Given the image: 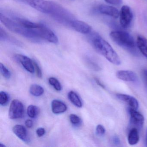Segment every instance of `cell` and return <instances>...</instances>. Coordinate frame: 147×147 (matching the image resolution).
<instances>
[{
	"label": "cell",
	"mask_w": 147,
	"mask_h": 147,
	"mask_svg": "<svg viewBox=\"0 0 147 147\" xmlns=\"http://www.w3.org/2000/svg\"><path fill=\"white\" fill-rule=\"evenodd\" d=\"M88 35L89 42L98 53L114 65L121 64V61L119 56L108 42L97 32L92 31Z\"/></svg>",
	"instance_id": "1"
},
{
	"label": "cell",
	"mask_w": 147,
	"mask_h": 147,
	"mask_svg": "<svg viewBox=\"0 0 147 147\" xmlns=\"http://www.w3.org/2000/svg\"><path fill=\"white\" fill-rule=\"evenodd\" d=\"M0 20L8 30L23 36L31 41L37 43L43 41L38 36L37 30L38 27L32 29L26 28L11 16H7L1 12L0 13Z\"/></svg>",
	"instance_id": "2"
},
{
	"label": "cell",
	"mask_w": 147,
	"mask_h": 147,
	"mask_svg": "<svg viewBox=\"0 0 147 147\" xmlns=\"http://www.w3.org/2000/svg\"><path fill=\"white\" fill-rule=\"evenodd\" d=\"M109 35L111 40L118 46L129 51H135L136 43L129 33L123 31H113Z\"/></svg>",
	"instance_id": "3"
},
{
	"label": "cell",
	"mask_w": 147,
	"mask_h": 147,
	"mask_svg": "<svg viewBox=\"0 0 147 147\" xmlns=\"http://www.w3.org/2000/svg\"><path fill=\"white\" fill-rule=\"evenodd\" d=\"M50 15L60 24L68 26H70L72 21L75 20L70 12L57 3Z\"/></svg>",
	"instance_id": "4"
},
{
	"label": "cell",
	"mask_w": 147,
	"mask_h": 147,
	"mask_svg": "<svg viewBox=\"0 0 147 147\" xmlns=\"http://www.w3.org/2000/svg\"><path fill=\"white\" fill-rule=\"evenodd\" d=\"M31 7L36 10L46 14L50 15L55 3L46 0H26Z\"/></svg>",
	"instance_id": "5"
},
{
	"label": "cell",
	"mask_w": 147,
	"mask_h": 147,
	"mask_svg": "<svg viewBox=\"0 0 147 147\" xmlns=\"http://www.w3.org/2000/svg\"><path fill=\"white\" fill-rule=\"evenodd\" d=\"M119 23L123 28H128L132 23L133 14L129 7L127 5L123 6L119 11Z\"/></svg>",
	"instance_id": "6"
},
{
	"label": "cell",
	"mask_w": 147,
	"mask_h": 147,
	"mask_svg": "<svg viewBox=\"0 0 147 147\" xmlns=\"http://www.w3.org/2000/svg\"><path fill=\"white\" fill-rule=\"evenodd\" d=\"M24 114V108L22 102L18 100H13L9 107V118L12 119L22 118Z\"/></svg>",
	"instance_id": "7"
},
{
	"label": "cell",
	"mask_w": 147,
	"mask_h": 147,
	"mask_svg": "<svg viewBox=\"0 0 147 147\" xmlns=\"http://www.w3.org/2000/svg\"><path fill=\"white\" fill-rule=\"evenodd\" d=\"M130 116V123L138 129H141L144 123V116L137 110L130 108L129 110Z\"/></svg>",
	"instance_id": "8"
},
{
	"label": "cell",
	"mask_w": 147,
	"mask_h": 147,
	"mask_svg": "<svg viewBox=\"0 0 147 147\" xmlns=\"http://www.w3.org/2000/svg\"><path fill=\"white\" fill-rule=\"evenodd\" d=\"M118 79L128 82H136L138 80V77L136 73L131 70H120L116 73Z\"/></svg>",
	"instance_id": "9"
},
{
	"label": "cell",
	"mask_w": 147,
	"mask_h": 147,
	"mask_svg": "<svg viewBox=\"0 0 147 147\" xmlns=\"http://www.w3.org/2000/svg\"><path fill=\"white\" fill-rule=\"evenodd\" d=\"M97 10L101 14L109 16L113 18L117 19L119 17V11L118 10L108 5L104 4L99 5L98 6Z\"/></svg>",
	"instance_id": "10"
},
{
	"label": "cell",
	"mask_w": 147,
	"mask_h": 147,
	"mask_svg": "<svg viewBox=\"0 0 147 147\" xmlns=\"http://www.w3.org/2000/svg\"><path fill=\"white\" fill-rule=\"evenodd\" d=\"M71 26L76 31L84 34H88L92 31V28L88 24L80 20H73L71 23Z\"/></svg>",
	"instance_id": "11"
},
{
	"label": "cell",
	"mask_w": 147,
	"mask_h": 147,
	"mask_svg": "<svg viewBox=\"0 0 147 147\" xmlns=\"http://www.w3.org/2000/svg\"><path fill=\"white\" fill-rule=\"evenodd\" d=\"M15 59L19 62L26 71L30 73H33L35 71L33 61L26 56L21 55H17L15 56Z\"/></svg>",
	"instance_id": "12"
},
{
	"label": "cell",
	"mask_w": 147,
	"mask_h": 147,
	"mask_svg": "<svg viewBox=\"0 0 147 147\" xmlns=\"http://www.w3.org/2000/svg\"><path fill=\"white\" fill-rule=\"evenodd\" d=\"M116 97L119 100L127 103L130 108L137 110L139 107V103L136 98L133 96L124 94L118 93Z\"/></svg>",
	"instance_id": "13"
},
{
	"label": "cell",
	"mask_w": 147,
	"mask_h": 147,
	"mask_svg": "<svg viewBox=\"0 0 147 147\" xmlns=\"http://www.w3.org/2000/svg\"><path fill=\"white\" fill-rule=\"evenodd\" d=\"M12 130L14 134L22 141L27 143L30 142V137L24 126L21 125H16L13 126Z\"/></svg>",
	"instance_id": "14"
},
{
	"label": "cell",
	"mask_w": 147,
	"mask_h": 147,
	"mask_svg": "<svg viewBox=\"0 0 147 147\" xmlns=\"http://www.w3.org/2000/svg\"><path fill=\"white\" fill-rule=\"evenodd\" d=\"M67 109V105L62 101L58 100H54L51 103V110L53 113L61 114L65 112Z\"/></svg>",
	"instance_id": "15"
},
{
	"label": "cell",
	"mask_w": 147,
	"mask_h": 147,
	"mask_svg": "<svg viewBox=\"0 0 147 147\" xmlns=\"http://www.w3.org/2000/svg\"><path fill=\"white\" fill-rule=\"evenodd\" d=\"M139 139L140 137L138 129L136 127H132L128 134V143L130 145H136L139 142Z\"/></svg>",
	"instance_id": "16"
},
{
	"label": "cell",
	"mask_w": 147,
	"mask_h": 147,
	"mask_svg": "<svg viewBox=\"0 0 147 147\" xmlns=\"http://www.w3.org/2000/svg\"><path fill=\"white\" fill-rule=\"evenodd\" d=\"M136 45L141 53L147 58V39L144 36H138L137 38Z\"/></svg>",
	"instance_id": "17"
},
{
	"label": "cell",
	"mask_w": 147,
	"mask_h": 147,
	"mask_svg": "<svg viewBox=\"0 0 147 147\" xmlns=\"http://www.w3.org/2000/svg\"><path fill=\"white\" fill-rule=\"evenodd\" d=\"M69 99L70 101L75 106L79 108L82 107V104L81 100L80 99V97L78 94L74 92L71 91L69 92L68 94Z\"/></svg>",
	"instance_id": "18"
},
{
	"label": "cell",
	"mask_w": 147,
	"mask_h": 147,
	"mask_svg": "<svg viewBox=\"0 0 147 147\" xmlns=\"http://www.w3.org/2000/svg\"><path fill=\"white\" fill-rule=\"evenodd\" d=\"M30 92L31 94L36 97H39L43 94L44 88L37 84H32L30 87Z\"/></svg>",
	"instance_id": "19"
},
{
	"label": "cell",
	"mask_w": 147,
	"mask_h": 147,
	"mask_svg": "<svg viewBox=\"0 0 147 147\" xmlns=\"http://www.w3.org/2000/svg\"><path fill=\"white\" fill-rule=\"evenodd\" d=\"M0 40L1 41L9 42L14 44L19 43L17 39L8 35V33H7L1 27L0 29Z\"/></svg>",
	"instance_id": "20"
},
{
	"label": "cell",
	"mask_w": 147,
	"mask_h": 147,
	"mask_svg": "<svg viewBox=\"0 0 147 147\" xmlns=\"http://www.w3.org/2000/svg\"><path fill=\"white\" fill-rule=\"evenodd\" d=\"M38 113H39V109L36 106L30 105L27 108V115L31 118H35L38 115Z\"/></svg>",
	"instance_id": "21"
},
{
	"label": "cell",
	"mask_w": 147,
	"mask_h": 147,
	"mask_svg": "<svg viewBox=\"0 0 147 147\" xmlns=\"http://www.w3.org/2000/svg\"><path fill=\"white\" fill-rule=\"evenodd\" d=\"M49 82L51 86L54 87V88L57 91L62 90V86L59 81L54 77H50L49 79Z\"/></svg>",
	"instance_id": "22"
},
{
	"label": "cell",
	"mask_w": 147,
	"mask_h": 147,
	"mask_svg": "<svg viewBox=\"0 0 147 147\" xmlns=\"http://www.w3.org/2000/svg\"><path fill=\"white\" fill-rule=\"evenodd\" d=\"M9 100V96L7 93L1 91L0 93V105L5 106L8 104Z\"/></svg>",
	"instance_id": "23"
},
{
	"label": "cell",
	"mask_w": 147,
	"mask_h": 147,
	"mask_svg": "<svg viewBox=\"0 0 147 147\" xmlns=\"http://www.w3.org/2000/svg\"><path fill=\"white\" fill-rule=\"evenodd\" d=\"M69 120L73 125L78 126L82 123L81 119L77 115L74 114H71L69 115Z\"/></svg>",
	"instance_id": "24"
},
{
	"label": "cell",
	"mask_w": 147,
	"mask_h": 147,
	"mask_svg": "<svg viewBox=\"0 0 147 147\" xmlns=\"http://www.w3.org/2000/svg\"><path fill=\"white\" fill-rule=\"evenodd\" d=\"M0 71L2 75L6 79H8L11 77V74L10 71L2 63H0Z\"/></svg>",
	"instance_id": "25"
},
{
	"label": "cell",
	"mask_w": 147,
	"mask_h": 147,
	"mask_svg": "<svg viewBox=\"0 0 147 147\" xmlns=\"http://www.w3.org/2000/svg\"><path fill=\"white\" fill-rule=\"evenodd\" d=\"M86 62L89 67L93 70L96 71H100L101 70L100 67L97 63L94 62L92 60H91L89 58H87L86 59Z\"/></svg>",
	"instance_id": "26"
},
{
	"label": "cell",
	"mask_w": 147,
	"mask_h": 147,
	"mask_svg": "<svg viewBox=\"0 0 147 147\" xmlns=\"http://www.w3.org/2000/svg\"><path fill=\"white\" fill-rule=\"evenodd\" d=\"M106 130L104 126L101 124L97 125L96 128V133L98 136H102L105 133Z\"/></svg>",
	"instance_id": "27"
},
{
	"label": "cell",
	"mask_w": 147,
	"mask_h": 147,
	"mask_svg": "<svg viewBox=\"0 0 147 147\" xmlns=\"http://www.w3.org/2000/svg\"><path fill=\"white\" fill-rule=\"evenodd\" d=\"M33 63H34V68L36 70L37 76L38 78H42V70H41L39 65L35 61H33Z\"/></svg>",
	"instance_id": "28"
},
{
	"label": "cell",
	"mask_w": 147,
	"mask_h": 147,
	"mask_svg": "<svg viewBox=\"0 0 147 147\" xmlns=\"http://www.w3.org/2000/svg\"><path fill=\"white\" fill-rule=\"evenodd\" d=\"M106 2L108 4L113 5L119 6L122 3V0H105Z\"/></svg>",
	"instance_id": "29"
},
{
	"label": "cell",
	"mask_w": 147,
	"mask_h": 147,
	"mask_svg": "<svg viewBox=\"0 0 147 147\" xmlns=\"http://www.w3.org/2000/svg\"><path fill=\"white\" fill-rule=\"evenodd\" d=\"M112 141L113 144L116 146H119L121 144L120 138L117 135H115L113 136Z\"/></svg>",
	"instance_id": "30"
},
{
	"label": "cell",
	"mask_w": 147,
	"mask_h": 147,
	"mask_svg": "<svg viewBox=\"0 0 147 147\" xmlns=\"http://www.w3.org/2000/svg\"><path fill=\"white\" fill-rule=\"evenodd\" d=\"M36 132L37 136L39 137H41L43 136L45 134V130L44 128H39L36 130Z\"/></svg>",
	"instance_id": "31"
},
{
	"label": "cell",
	"mask_w": 147,
	"mask_h": 147,
	"mask_svg": "<svg viewBox=\"0 0 147 147\" xmlns=\"http://www.w3.org/2000/svg\"><path fill=\"white\" fill-rule=\"evenodd\" d=\"M25 124L26 126L28 128H31L33 125V122L31 119H28L26 120Z\"/></svg>",
	"instance_id": "32"
},
{
	"label": "cell",
	"mask_w": 147,
	"mask_h": 147,
	"mask_svg": "<svg viewBox=\"0 0 147 147\" xmlns=\"http://www.w3.org/2000/svg\"><path fill=\"white\" fill-rule=\"evenodd\" d=\"M143 76L144 79L147 85V69H144L143 71Z\"/></svg>",
	"instance_id": "33"
},
{
	"label": "cell",
	"mask_w": 147,
	"mask_h": 147,
	"mask_svg": "<svg viewBox=\"0 0 147 147\" xmlns=\"http://www.w3.org/2000/svg\"><path fill=\"white\" fill-rule=\"evenodd\" d=\"M94 80H95V82H96V83L98 84V86H100L101 87V88H105V86L98 79H97V78H95L94 79Z\"/></svg>",
	"instance_id": "34"
},
{
	"label": "cell",
	"mask_w": 147,
	"mask_h": 147,
	"mask_svg": "<svg viewBox=\"0 0 147 147\" xmlns=\"http://www.w3.org/2000/svg\"><path fill=\"white\" fill-rule=\"evenodd\" d=\"M0 147H6V146L5 144H3L1 143H0Z\"/></svg>",
	"instance_id": "35"
},
{
	"label": "cell",
	"mask_w": 147,
	"mask_h": 147,
	"mask_svg": "<svg viewBox=\"0 0 147 147\" xmlns=\"http://www.w3.org/2000/svg\"><path fill=\"white\" fill-rule=\"evenodd\" d=\"M146 146L147 147V132H146Z\"/></svg>",
	"instance_id": "36"
},
{
	"label": "cell",
	"mask_w": 147,
	"mask_h": 147,
	"mask_svg": "<svg viewBox=\"0 0 147 147\" xmlns=\"http://www.w3.org/2000/svg\"><path fill=\"white\" fill-rule=\"evenodd\" d=\"M21 1H26V0H21Z\"/></svg>",
	"instance_id": "37"
}]
</instances>
